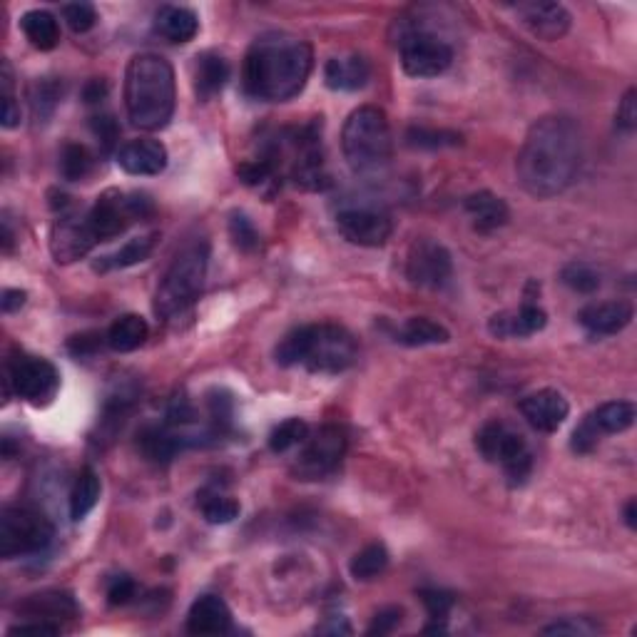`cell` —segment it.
<instances>
[{"mask_svg": "<svg viewBox=\"0 0 637 637\" xmlns=\"http://www.w3.org/2000/svg\"><path fill=\"white\" fill-rule=\"evenodd\" d=\"M583 165V132L573 117L545 115L535 120L518 152V182L538 200L560 195Z\"/></svg>", "mask_w": 637, "mask_h": 637, "instance_id": "cell-1", "label": "cell"}, {"mask_svg": "<svg viewBox=\"0 0 637 637\" xmlns=\"http://www.w3.org/2000/svg\"><path fill=\"white\" fill-rule=\"evenodd\" d=\"M314 68V50L307 40L287 33H267L247 50L242 80L247 95L264 103L297 98Z\"/></svg>", "mask_w": 637, "mask_h": 637, "instance_id": "cell-2", "label": "cell"}, {"mask_svg": "<svg viewBox=\"0 0 637 637\" xmlns=\"http://www.w3.org/2000/svg\"><path fill=\"white\" fill-rule=\"evenodd\" d=\"M175 70L162 55L140 53L125 70L127 117L137 130L157 132L170 125L175 115Z\"/></svg>", "mask_w": 637, "mask_h": 637, "instance_id": "cell-3", "label": "cell"}, {"mask_svg": "<svg viewBox=\"0 0 637 637\" xmlns=\"http://www.w3.org/2000/svg\"><path fill=\"white\" fill-rule=\"evenodd\" d=\"M356 339L339 324H309L289 331L277 346L282 366H304L312 374H341L356 361Z\"/></svg>", "mask_w": 637, "mask_h": 637, "instance_id": "cell-4", "label": "cell"}, {"mask_svg": "<svg viewBox=\"0 0 637 637\" xmlns=\"http://www.w3.org/2000/svg\"><path fill=\"white\" fill-rule=\"evenodd\" d=\"M341 150L356 175H379L394 155V137L386 112L374 105L351 112L341 130Z\"/></svg>", "mask_w": 637, "mask_h": 637, "instance_id": "cell-5", "label": "cell"}, {"mask_svg": "<svg viewBox=\"0 0 637 637\" xmlns=\"http://www.w3.org/2000/svg\"><path fill=\"white\" fill-rule=\"evenodd\" d=\"M207 259H210V249H207L205 242L192 244V247L182 249L177 254L175 262L170 264V269L162 277L160 287H157V317L172 319L197 302V297L202 294V287H205Z\"/></svg>", "mask_w": 637, "mask_h": 637, "instance_id": "cell-6", "label": "cell"}, {"mask_svg": "<svg viewBox=\"0 0 637 637\" xmlns=\"http://www.w3.org/2000/svg\"><path fill=\"white\" fill-rule=\"evenodd\" d=\"M394 28L399 30V38L394 43L401 50V68L406 75L436 78V75L446 73L448 65L453 63L451 45L416 25H406L404 20H396Z\"/></svg>", "mask_w": 637, "mask_h": 637, "instance_id": "cell-7", "label": "cell"}, {"mask_svg": "<svg viewBox=\"0 0 637 637\" xmlns=\"http://www.w3.org/2000/svg\"><path fill=\"white\" fill-rule=\"evenodd\" d=\"M53 540V523L35 508L13 506L0 516V555L5 560L35 555Z\"/></svg>", "mask_w": 637, "mask_h": 637, "instance_id": "cell-8", "label": "cell"}, {"mask_svg": "<svg viewBox=\"0 0 637 637\" xmlns=\"http://www.w3.org/2000/svg\"><path fill=\"white\" fill-rule=\"evenodd\" d=\"M476 448L488 463H501L513 483H523L533 468L526 438L503 421H488L476 433Z\"/></svg>", "mask_w": 637, "mask_h": 637, "instance_id": "cell-9", "label": "cell"}, {"mask_svg": "<svg viewBox=\"0 0 637 637\" xmlns=\"http://www.w3.org/2000/svg\"><path fill=\"white\" fill-rule=\"evenodd\" d=\"M152 212H155V205L145 192L122 195V192L112 190L98 197L93 210L88 212V222L98 242H110V239L120 237L135 219H147Z\"/></svg>", "mask_w": 637, "mask_h": 637, "instance_id": "cell-10", "label": "cell"}, {"mask_svg": "<svg viewBox=\"0 0 637 637\" xmlns=\"http://www.w3.org/2000/svg\"><path fill=\"white\" fill-rule=\"evenodd\" d=\"M5 386L13 389L30 406H48L58 396L60 374L48 359L18 354L5 371Z\"/></svg>", "mask_w": 637, "mask_h": 637, "instance_id": "cell-11", "label": "cell"}, {"mask_svg": "<svg viewBox=\"0 0 637 637\" xmlns=\"http://www.w3.org/2000/svg\"><path fill=\"white\" fill-rule=\"evenodd\" d=\"M346 451V433L339 426H321L317 433H309L304 451L294 463V473L302 481H317L336 471Z\"/></svg>", "mask_w": 637, "mask_h": 637, "instance_id": "cell-12", "label": "cell"}, {"mask_svg": "<svg viewBox=\"0 0 637 637\" xmlns=\"http://www.w3.org/2000/svg\"><path fill=\"white\" fill-rule=\"evenodd\" d=\"M336 229L356 247H384L394 232V224L389 214L376 207H346L336 214Z\"/></svg>", "mask_w": 637, "mask_h": 637, "instance_id": "cell-13", "label": "cell"}, {"mask_svg": "<svg viewBox=\"0 0 637 637\" xmlns=\"http://www.w3.org/2000/svg\"><path fill=\"white\" fill-rule=\"evenodd\" d=\"M453 272V259L443 244L419 239L406 259V277L421 289H441Z\"/></svg>", "mask_w": 637, "mask_h": 637, "instance_id": "cell-14", "label": "cell"}, {"mask_svg": "<svg viewBox=\"0 0 637 637\" xmlns=\"http://www.w3.org/2000/svg\"><path fill=\"white\" fill-rule=\"evenodd\" d=\"M98 244L88 217H78L73 212L60 214L58 222L50 229V254L58 264H73L83 259Z\"/></svg>", "mask_w": 637, "mask_h": 637, "instance_id": "cell-15", "label": "cell"}, {"mask_svg": "<svg viewBox=\"0 0 637 637\" xmlns=\"http://www.w3.org/2000/svg\"><path fill=\"white\" fill-rule=\"evenodd\" d=\"M521 414L535 431L553 433L565 424V419H568L570 404L560 391L543 389L535 391V394L526 396V399L521 401Z\"/></svg>", "mask_w": 637, "mask_h": 637, "instance_id": "cell-16", "label": "cell"}, {"mask_svg": "<svg viewBox=\"0 0 637 637\" xmlns=\"http://www.w3.org/2000/svg\"><path fill=\"white\" fill-rule=\"evenodd\" d=\"M518 18L540 40H558L570 30V13L560 3H518Z\"/></svg>", "mask_w": 637, "mask_h": 637, "instance_id": "cell-17", "label": "cell"}, {"mask_svg": "<svg viewBox=\"0 0 637 637\" xmlns=\"http://www.w3.org/2000/svg\"><path fill=\"white\" fill-rule=\"evenodd\" d=\"M117 165L135 177L160 175L167 167V150L157 140H132L117 150Z\"/></svg>", "mask_w": 637, "mask_h": 637, "instance_id": "cell-18", "label": "cell"}, {"mask_svg": "<svg viewBox=\"0 0 637 637\" xmlns=\"http://www.w3.org/2000/svg\"><path fill=\"white\" fill-rule=\"evenodd\" d=\"M18 613L23 618L60 625V620L78 618V603L65 590H45V593L28 595L23 603H18Z\"/></svg>", "mask_w": 637, "mask_h": 637, "instance_id": "cell-19", "label": "cell"}, {"mask_svg": "<svg viewBox=\"0 0 637 637\" xmlns=\"http://www.w3.org/2000/svg\"><path fill=\"white\" fill-rule=\"evenodd\" d=\"M548 324V314L535 304H526L521 309H508V312L493 314L488 319V331L496 339H523V336H533L545 329Z\"/></svg>", "mask_w": 637, "mask_h": 637, "instance_id": "cell-20", "label": "cell"}, {"mask_svg": "<svg viewBox=\"0 0 637 637\" xmlns=\"http://www.w3.org/2000/svg\"><path fill=\"white\" fill-rule=\"evenodd\" d=\"M633 317H635L633 304L618 299V302H600V304H590V307L580 309L578 321L593 336H613V334H620L625 326H630Z\"/></svg>", "mask_w": 637, "mask_h": 637, "instance_id": "cell-21", "label": "cell"}, {"mask_svg": "<svg viewBox=\"0 0 637 637\" xmlns=\"http://www.w3.org/2000/svg\"><path fill=\"white\" fill-rule=\"evenodd\" d=\"M369 78L371 65L364 55H341V58H331L324 65L326 88L341 90V93H354V90L366 88Z\"/></svg>", "mask_w": 637, "mask_h": 637, "instance_id": "cell-22", "label": "cell"}, {"mask_svg": "<svg viewBox=\"0 0 637 637\" xmlns=\"http://www.w3.org/2000/svg\"><path fill=\"white\" fill-rule=\"evenodd\" d=\"M229 625H232V613L217 595H202L187 613V630L192 635H222L227 633Z\"/></svg>", "mask_w": 637, "mask_h": 637, "instance_id": "cell-23", "label": "cell"}, {"mask_svg": "<svg viewBox=\"0 0 637 637\" xmlns=\"http://www.w3.org/2000/svg\"><path fill=\"white\" fill-rule=\"evenodd\" d=\"M155 30L167 43H190L200 33V18L195 10L182 5H162L155 15Z\"/></svg>", "mask_w": 637, "mask_h": 637, "instance_id": "cell-24", "label": "cell"}, {"mask_svg": "<svg viewBox=\"0 0 637 637\" xmlns=\"http://www.w3.org/2000/svg\"><path fill=\"white\" fill-rule=\"evenodd\" d=\"M466 212L468 217L473 219V227L478 232L488 234L496 232V229L506 227L508 219H511V212H508V205L493 192H476V195L466 197Z\"/></svg>", "mask_w": 637, "mask_h": 637, "instance_id": "cell-25", "label": "cell"}, {"mask_svg": "<svg viewBox=\"0 0 637 637\" xmlns=\"http://www.w3.org/2000/svg\"><path fill=\"white\" fill-rule=\"evenodd\" d=\"M195 93L200 100H212L214 95L222 93V88L227 85L229 80V65L227 60L222 58L219 53H212V50H207V53L197 55L195 58Z\"/></svg>", "mask_w": 637, "mask_h": 637, "instance_id": "cell-26", "label": "cell"}, {"mask_svg": "<svg viewBox=\"0 0 637 637\" xmlns=\"http://www.w3.org/2000/svg\"><path fill=\"white\" fill-rule=\"evenodd\" d=\"M137 446H140L142 456L152 463H167L175 458L180 448L187 446L185 438L175 431L172 426H147L145 431L137 436Z\"/></svg>", "mask_w": 637, "mask_h": 637, "instance_id": "cell-27", "label": "cell"}, {"mask_svg": "<svg viewBox=\"0 0 637 637\" xmlns=\"http://www.w3.org/2000/svg\"><path fill=\"white\" fill-rule=\"evenodd\" d=\"M147 334H150V326H147L145 319L137 317V314H122L107 329L105 344L117 354H127V351L140 349L147 341Z\"/></svg>", "mask_w": 637, "mask_h": 637, "instance_id": "cell-28", "label": "cell"}, {"mask_svg": "<svg viewBox=\"0 0 637 637\" xmlns=\"http://www.w3.org/2000/svg\"><path fill=\"white\" fill-rule=\"evenodd\" d=\"M20 28H23L25 38L30 40V45L38 50H53L60 43V25L58 18L48 10H28V13L20 18Z\"/></svg>", "mask_w": 637, "mask_h": 637, "instance_id": "cell-29", "label": "cell"}, {"mask_svg": "<svg viewBox=\"0 0 637 637\" xmlns=\"http://www.w3.org/2000/svg\"><path fill=\"white\" fill-rule=\"evenodd\" d=\"M100 476L93 471V468H85L73 483V491H70V518L73 521H83L100 501Z\"/></svg>", "mask_w": 637, "mask_h": 637, "instance_id": "cell-30", "label": "cell"}, {"mask_svg": "<svg viewBox=\"0 0 637 637\" xmlns=\"http://www.w3.org/2000/svg\"><path fill=\"white\" fill-rule=\"evenodd\" d=\"M451 339L446 326L428 317H411L396 331V341L404 346H431V344H446Z\"/></svg>", "mask_w": 637, "mask_h": 637, "instance_id": "cell-31", "label": "cell"}, {"mask_svg": "<svg viewBox=\"0 0 637 637\" xmlns=\"http://www.w3.org/2000/svg\"><path fill=\"white\" fill-rule=\"evenodd\" d=\"M595 428L603 433H623L635 424V406L630 401H608L590 414Z\"/></svg>", "mask_w": 637, "mask_h": 637, "instance_id": "cell-32", "label": "cell"}, {"mask_svg": "<svg viewBox=\"0 0 637 637\" xmlns=\"http://www.w3.org/2000/svg\"><path fill=\"white\" fill-rule=\"evenodd\" d=\"M389 565V550L384 543H371L351 558L349 570L356 580H374Z\"/></svg>", "mask_w": 637, "mask_h": 637, "instance_id": "cell-33", "label": "cell"}, {"mask_svg": "<svg viewBox=\"0 0 637 637\" xmlns=\"http://www.w3.org/2000/svg\"><path fill=\"white\" fill-rule=\"evenodd\" d=\"M93 170V157H90L88 147L78 145V142H68L60 152V172L68 182H78L90 175Z\"/></svg>", "mask_w": 637, "mask_h": 637, "instance_id": "cell-34", "label": "cell"}, {"mask_svg": "<svg viewBox=\"0 0 637 637\" xmlns=\"http://www.w3.org/2000/svg\"><path fill=\"white\" fill-rule=\"evenodd\" d=\"M309 436L307 421L302 419H287L279 426H274V431L269 433V448L274 453H287L294 446H302Z\"/></svg>", "mask_w": 637, "mask_h": 637, "instance_id": "cell-35", "label": "cell"}, {"mask_svg": "<svg viewBox=\"0 0 637 637\" xmlns=\"http://www.w3.org/2000/svg\"><path fill=\"white\" fill-rule=\"evenodd\" d=\"M200 511L207 523L224 526V523H232L239 516V503L234 498L222 496V493H210V496H202Z\"/></svg>", "mask_w": 637, "mask_h": 637, "instance_id": "cell-36", "label": "cell"}, {"mask_svg": "<svg viewBox=\"0 0 637 637\" xmlns=\"http://www.w3.org/2000/svg\"><path fill=\"white\" fill-rule=\"evenodd\" d=\"M152 249H155V234H147V237H137V239H130L127 244H122L120 249H117L110 259V267H117V269H125V267H132V264H140L145 262L147 257L152 254Z\"/></svg>", "mask_w": 637, "mask_h": 637, "instance_id": "cell-37", "label": "cell"}, {"mask_svg": "<svg viewBox=\"0 0 637 637\" xmlns=\"http://www.w3.org/2000/svg\"><path fill=\"white\" fill-rule=\"evenodd\" d=\"M560 279H563L565 287L578 294H593L600 287V274L590 264L583 262H573L568 267H563Z\"/></svg>", "mask_w": 637, "mask_h": 637, "instance_id": "cell-38", "label": "cell"}, {"mask_svg": "<svg viewBox=\"0 0 637 637\" xmlns=\"http://www.w3.org/2000/svg\"><path fill=\"white\" fill-rule=\"evenodd\" d=\"M60 95H63V88H60L55 80H38L33 85V93H30V103H33V112L38 120H45V117L53 115V110L60 103Z\"/></svg>", "mask_w": 637, "mask_h": 637, "instance_id": "cell-39", "label": "cell"}, {"mask_svg": "<svg viewBox=\"0 0 637 637\" xmlns=\"http://www.w3.org/2000/svg\"><path fill=\"white\" fill-rule=\"evenodd\" d=\"M406 142L411 147H424V150H438V147H451L461 142V135L446 130H426V127H411L406 132Z\"/></svg>", "mask_w": 637, "mask_h": 637, "instance_id": "cell-40", "label": "cell"}, {"mask_svg": "<svg viewBox=\"0 0 637 637\" xmlns=\"http://www.w3.org/2000/svg\"><path fill=\"white\" fill-rule=\"evenodd\" d=\"M63 18L73 33H88L98 23V10L90 3H68L63 5Z\"/></svg>", "mask_w": 637, "mask_h": 637, "instance_id": "cell-41", "label": "cell"}, {"mask_svg": "<svg viewBox=\"0 0 637 637\" xmlns=\"http://www.w3.org/2000/svg\"><path fill=\"white\" fill-rule=\"evenodd\" d=\"M545 635H578V637H590L603 633V625L593 618H565L558 623L548 625L543 630Z\"/></svg>", "mask_w": 637, "mask_h": 637, "instance_id": "cell-42", "label": "cell"}, {"mask_svg": "<svg viewBox=\"0 0 637 637\" xmlns=\"http://www.w3.org/2000/svg\"><path fill=\"white\" fill-rule=\"evenodd\" d=\"M229 234H232L234 244H237L242 252H254L259 247V234L254 229V224L249 222L244 214L234 212L232 219H229Z\"/></svg>", "mask_w": 637, "mask_h": 637, "instance_id": "cell-43", "label": "cell"}, {"mask_svg": "<svg viewBox=\"0 0 637 637\" xmlns=\"http://www.w3.org/2000/svg\"><path fill=\"white\" fill-rule=\"evenodd\" d=\"M237 175L244 185L262 187L267 185V182H274V177H277V167H274L269 160H254V162H244V165H239Z\"/></svg>", "mask_w": 637, "mask_h": 637, "instance_id": "cell-44", "label": "cell"}, {"mask_svg": "<svg viewBox=\"0 0 637 637\" xmlns=\"http://www.w3.org/2000/svg\"><path fill=\"white\" fill-rule=\"evenodd\" d=\"M421 600H424L431 620H436V623H443L453 608V595L443 593V590H421Z\"/></svg>", "mask_w": 637, "mask_h": 637, "instance_id": "cell-45", "label": "cell"}, {"mask_svg": "<svg viewBox=\"0 0 637 637\" xmlns=\"http://www.w3.org/2000/svg\"><path fill=\"white\" fill-rule=\"evenodd\" d=\"M137 593V585L130 575H117V578L110 580L107 585V600L110 605H127Z\"/></svg>", "mask_w": 637, "mask_h": 637, "instance_id": "cell-46", "label": "cell"}, {"mask_svg": "<svg viewBox=\"0 0 637 637\" xmlns=\"http://www.w3.org/2000/svg\"><path fill=\"white\" fill-rule=\"evenodd\" d=\"M598 441H600V431L595 428L593 419H590V416H585L583 424L575 428V433H573V451L588 453V451H593L595 446H598Z\"/></svg>", "mask_w": 637, "mask_h": 637, "instance_id": "cell-47", "label": "cell"}, {"mask_svg": "<svg viewBox=\"0 0 637 637\" xmlns=\"http://www.w3.org/2000/svg\"><path fill=\"white\" fill-rule=\"evenodd\" d=\"M635 98H637L635 90H628V93H625V98L620 100L615 122H618V127L623 132H633L637 127V100Z\"/></svg>", "mask_w": 637, "mask_h": 637, "instance_id": "cell-48", "label": "cell"}, {"mask_svg": "<svg viewBox=\"0 0 637 637\" xmlns=\"http://www.w3.org/2000/svg\"><path fill=\"white\" fill-rule=\"evenodd\" d=\"M93 132L98 135V140L103 142L105 150H110V147L117 142V135H120V130H117V122L112 115L93 117Z\"/></svg>", "mask_w": 637, "mask_h": 637, "instance_id": "cell-49", "label": "cell"}, {"mask_svg": "<svg viewBox=\"0 0 637 637\" xmlns=\"http://www.w3.org/2000/svg\"><path fill=\"white\" fill-rule=\"evenodd\" d=\"M401 610L399 608H386V610H381L379 615H376V620H374V625H371L369 628V635H386V633H391V630L396 628V625L401 623Z\"/></svg>", "mask_w": 637, "mask_h": 637, "instance_id": "cell-50", "label": "cell"}, {"mask_svg": "<svg viewBox=\"0 0 637 637\" xmlns=\"http://www.w3.org/2000/svg\"><path fill=\"white\" fill-rule=\"evenodd\" d=\"M60 625L55 623H43V620H33V623L15 625L8 630V635H58Z\"/></svg>", "mask_w": 637, "mask_h": 637, "instance_id": "cell-51", "label": "cell"}, {"mask_svg": "<svg viewBox=\"0 0 637 637\" xmlns=\"http://www.w3.org/2000/svg\"><path fill=\"white\" fill-rule=\"evenodd\" d=\"M70 351L75 356H85V354H93L95 349L100 346V336L98 334H83V336H73L70 339Z\"/></svg>", "mask_w": 637, "mask_h": 637, "instance_id": "cell-52", "label": "cell"}, {"mask_svg": "<svg viewBox=\"0 0 637 637\" xmlns=\"http://www.w3.org/2000/svg\"><path fill=\"white\" fill-rule=\"evenodd\" d=\"M25 297H28V294L20 292V289H5L3 299H0V307H3L5 314H13L23 307Z\"/></svg>", "mask_w": 637, "mask_h": 637, "instance_id": "cell-53", "label": "cell"}, {"mask_svg": "<svg viewBox=\"0 0 637 637\" xmlns=\"http://www.w3.org/2000/svg\"><path fill=\"white\" fill-rule=\"evenodd\" d=\"M20 125V105L15 103L13 95L3 98V127H18Z\"/></svg>", "mask_w": 637, "mask_h": 637, "instance_id": "cell-54", "label": "cell"}, {"mask_svg": "<svg viewBox=\"0 0 637 637\" xmlns=\"http://www.w3.org/2000/svg\"><path fill=\"white\" fill-rule=\"evenodd\" d=\"M105 93H107V88H105L103 80H93V83L85 88V100H88V103H98V100L105 98Z\"/></svg>", "mask_w": 637, "mask_h": 637, "instance_id": "cell-55", "label": "cell"}, {"mask_svg": "<svg viewBox=\"0 0 637 637\" xmlns=\"http://www.w3.org/2000/svg\"><path fill=\"white\" fill-rule=\"evenodd\" d=\"M625 523H628V528H637V503L635 498L633 501H628V506H625Z\"/></svg>", "mask_w": 637, "mask_h": 637, "instance_id": "cell-56", "label": "cell"}, {"mask_svg": "<svg viewBox=\"0 0 637 637\" xmlns=\"http://www.w3.org/2000/svg\"><path fill=\"white\" fill-rule=\"evenodd\" d=\"M10 247H13V232H10L8 219H3V249L10 252Z\"/></svg>", "mask_w": 637, "mask_h": 637, "instance_id": "cell-57", "label": "cell"}]
</instances>
